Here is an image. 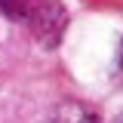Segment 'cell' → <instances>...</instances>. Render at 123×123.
Segmentation results:
<instances>
[{
	"instance_id": "6da1fadb",
	"label": "cell",
	"mask_w": 123,
	"mask_h": 123,
	"mask_svg": "<svg viewBox=\"0 0 123 123\" xmlns=\"http://www.w3.org/2000/svg\"><path fill=\"white\" fill-rule=\"evenodd\" d=\"M0 12L12 22L28 25L43 46H55L65 31L68 15L55 0H0Z\"/></svg>"
},
{
	"instance_id": "7a4b0ae2",
	"label": "cell",
	"mask_w": 123,
	"mask_h": 123,
	"mask_svg": "<svg viewBox=\"0 0 123 123\" xmlns=\"http://www.w3.org/2000/svg\"><path fill=\"white\" fill-rule=\"evenodd\" d=\"M49 123H102L98 114L86 105H77V102H68V105H59L52 111Z\"/></svg>"
},
{
	"instance_id": "3957f363",
	"label": "cell",
	"mask_w": 123,
	"mask_h": 123,
	"mask_svg": "<svg viewBox=\"0 0 123 123\" xmlns=\"http://www.w3.org/2000/svg\"><path fill=\"white\" fill-rule=\"evenodd\" d=\"M117 65H120V71H123V46H120V59H117Z\"/></svg>"
},
{
	"instance_id": "277c9868",
	"label": "cell",
	"mask_w": 123,
	"mask_h": 123,
	"mask_svg": "<svg viewBox=\"0 0 123 123\" xmlns=\"http://www.w3.org/2000/svg\"><path fill=\"white\" fill-rule=\"evenodd\" d=\"M114 123H123V117H117V120H114Z\"/></svg>"
}]
</instances>
